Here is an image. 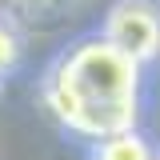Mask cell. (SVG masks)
<instances>
[{"mask_svg":"<svg viewBox=\"0 0 160 160\" xmlns=\"http://www.w3.org/2000/svg\"><path fill=\"white\" fill-rule=\"evenodd\" d=\"M76 8V0H0V16L8 24H56Z\"/></svg>","mask_w":160,"mask_h":160,"instance_id":"3957f363","label":"cell"},{"mask_svg":"<svg viewBox=\"0 0 160 160\" xmlns=\"http://www.w3.org/2000/svg\"><path fill=\"white\" fill-rule=\"evenodd\" d=\"M16 60H20V36H16V28L0 16V80H4V72H8Z\"/></svg>","mask_w":160,"mask_h":160,"instance_id":"5b68a950","label":"cell"},{"mask_svg":"<svg viewBox=\"0 0 160 160\" xmlns=\"http://www.w3.org/2000/svg\"><path fill=\"white\" fill-rule=\"evenodd\" d=\"M96 160H152V152H148L144 136H136V132H120V136L100 140Z\"/></svg>","mask_w":160,"mask_h":160,"instance_id":"277c9868","label":"cell"},{"mask_svg":"<svg viewBox=\"0 0 160 160\" xmlns=\"http://www.w3.org/2000/svg\"><path fill=\"white\" fill-rule=\"evenodd\" d=\"M152 160H160V156H152Z\"/></svg>","mask_w":160,"mask_h":160,"instance_id":"8992f818","label":"cell"},{"mask_svg":"<svg viewBox=\"0 0 160 160\" xmlns=\"http://www.w3.org/2000/svg\"><path fill=\"white\" fill-rule=\"evenodd\" d=\"M100 36L136 64H148L160 56V8L152 0H116L104 16Z\"/></svg>","mask_w":160,"mask_h":160,"instance_id":"7a4b0ae2","label":"cell"},{"mask_svg":"<svg viewBox=\"0 0 160 160\" xmlns=\"http://www.w3.org/2000/svg\"><path fill=\"white\" fill-rule=\"evenodd\" d=\"M140 68L116 44L92 32L64 48L48 76H44V104L48 112L80 136L108 140L132 132L140 116Z\"/></svg>","mask_w":160,"mask_h":160,"instance_id":"6da1fadb","label":"cell"}]
</instances>
